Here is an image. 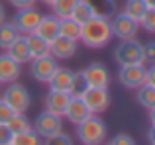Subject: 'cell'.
<instances>
[{"mask_svg": "<svg viewBox=\"0 0 155 145\" xmlns=\"http://www.w3.org/2000/svg\"><path fill=\"white\" fill-rule=\"evenodd\" d=\"M114 39L110 18L104 16H92L88 22L83 24L81 27V41L88 49H102Z\"/></svg>", "mask_w": 155, "mask_h": 145, "instance_id": "cell-1", "label": "cell"}, {"mask_svg": "<svg viewBox=\"0 0 155 145\" xmlns=\"http://www.w3.org/2000/svg\"><path fill=\"white\" fill-rule=\"evenodd\" d=\"M77 139L84 145H100L108 137L106 122L100 118V114H91L87 120L77 124Z\"/></svg>", "mask_w": 155, "mask_h": 145, "instance_id": "cell-2", "label": "cell"}, {"mask_svg": "<svg viewBox=\"0 0 155 145\" xmlns=\"http://www.w3.org/2000/svg\"><path fill=\"white\" fill-rule=\"evenodd\" d=\"M112 59L118 63V67L143 63V43L137 41V37L120 41L112 51Z\"/></svg>", "mask_w": 155, "mask_h": 145, "instance_id": "cell-3", "label": "cell"}, {"mask_svg": "<svg viewBox=\"0 0 155 145\" xmlns=\"http://www.w3.org/2000/svg\"><path fill=\"white\" fill-rule=\"evenodd\" d=\"M110 26H112V35L118 41H126V39H136L137 31H140V22L130 18L124 10L116 12L110 18Z\"/></svg>", "mask_w": 155, "mask_h": 145, "instance_id": "cell-4", "label": "cell"}, {"mask_svg": "<svg viewBox=\"0 0 155 145\" xmlns=\"http://www.w3.org/2000/svg\"><path fill=\"white\" fill-rule=\"evenodd\" d=\"M0 98H2L14 112H28V108H30V104H31L30 90H28L24 84L16 82V80L14 82H8V86L4 88Z\"/></svg>", "mask_w": 155, "mask_h": 145, "instance_id": "cell-5", "label": "cell"}, {"mask_svg": "<svg viewBox=\"0 0 155 145\" xmlns=\"http://www.w3.org/2000/svg\"><path fill=\"white\" fill-rule=\"evenodd\" d=\"M31 127L39 134L41 139H49L51 135L63 131V116H57L53 112L43 110L35 116V120L31 122Z\"/></svg>", "mask_w": 155, "mask_h": 145, "instance_id": "cell-6", "label": "cell"}, {"mask_svg": "<svg viewBox=\"0 0 155 145\" xmlns=\"http://www.w3.org/2000/svg\"><path fill=\"white\" fill-rule=\"evenodd\" d=\"M118 82L126 88L137 90L147 82V67L145 63H137V65H126L118 69Z\"/></svg>", "mask_w": 155, "mask_h": 145, "instance_id": "cell-7", "label": "cell"}, {"mask_svg": "<svg viewBox=\"0 0 155 145\" xmlns=\"http://www.w3.org/2000/svg\"><path fill=\"white\" fill-rule=\"evenodd\" d=\"M81 98L84 100V104L88 106V110L92 114H102L108 110L110 106V92L108 88H96V86H87L83 92H79Z\"/></svg>", "mask_w": 155, "mask_h": 145, "instance_id": "cell-8", "label": "cell"}, {"mask_svg": "<svg viewBox=\"0 0 155 145\" xmlns=\"http://www.w3.org/2000/svg\"><path fill=\"white\" fill-rule=\"evenodd\" d=\"M41 16H43V14H41V12H39L35 6L18 8V12L14 14L12 24H14V27H16V30H18L22 35H28V34H31V31H35V27H38Z\"/></svg>", "mask_w": 155, "mask_h": 145, "instance_id": "cell-9", "label": "cell"}, {"mask_svg": "<svg viewBox=\"0 0 155 145\" xmlns=\"http://www.w3.org/2000/svg\"><path fill=\"white\" fill-rule=\"evenodd\" d=\"M81 76H83L87 86H96V88H108L110 86V71L98 61L88 63L81 71Z\"/></svg>", "mask_w": 155, "mask_h": 145, "instance_id": "cell-10", "label": "cell"}, {"mask_svg": "<svg viewBox=\"0 0 155 145\" xmlns=\"http://www.w3.org/2000/svg\"><path fill=\"white\" fill-rule=\"evenodd\" d=\"M51 90H59V92H75V71H71L69 67H59L53 71L51 79L47 80Z\"/></svg>", "mask_w": 155, "mask_h": 145, "instance_id": "cell-11", "label": "cell"}, {"mask_svg": "<svg viewBox=\"0 0 155 145\" xmlns=\"http://www.w3.org/2000/svg\"><path fill=\"white\" fill-rule=\"evenodd\" d=\"M55 69H57V59L51 57V55L35 57L30 61V72L38 82H47Z\"/></svg>", "mask_w": 155, "mask_h": 145, "instance_id": "cell-12", "label": "cell"}, {"mask_svg": "<svg viewBox=\"0 0 155 145\" xmlns=\"http://www.w3.org/2000/svg\"><path fill=\"white\" fill-rule=\"evenodd\" d=\"M49 55L57 61H67L77 55V41L69 39L65 35H57L53 41H49Z\"/></svg>", "mask_w": 155, "mask_h": 145, "instance_id": "cell-13", "label": "cell"}, {"mask_svg": "<svg viewBox=\"0 0 155 145\" xmlns=\"http://www.w3.org/2000/svg\"><path fill=\"white\" fill-rule=\"evenodd\" d=\"M22 75V63H18L8 51L0 53V84H8L20 79Z\"/></svg>", "mask_w": 155, "mask_h": 145, "instance_id": "cell-14", "label": "cell"}, {"mask_svg": "<svg viewBox=\"0 0 155 145\" xmlns=\"http://www.w3.org/2000/svg\"><path fill=\"white\" fill-rule=\"evenodd\" d=\"M91 114L92 112L88 110V106L84 104V100L81 98V94H71L69 104H67V108H65L63 118H67L73 126H77V124H81L83 120H87Z\"/></svg>", "mask_w": 155, "mask_h": 145, "instance_id": "cell-15", "label": "cell"}, {"mask_svg": "<svg viewBox=\"0 0 155 145\" xmlns=\"http://www.w3.org/2000/svg\"><path fill=\"white\" fill-rule=\"evenodd\" d=\"M69 98H71L69 92H59V90H51L49 88V92H47L45 98H43V106H45L47 112L63 116L65 108H67V104H69Z\"/></svg>", "mask_w": 155, "mask_h": 145, "instance_id": "cell-16", "label": "cell"}, {"mask_svg": "<svg viewBox=\"0 0 155 145\" xmlns=\"http://www.w3.org/2000/svg\"><path fill=\"white\" fill-rule=\"evenodd\" d=\"M35 34L41 35L47 41H53V39L59 35V18L57 16H41L38 27H35Z\"/></svg>", "mask_w": 155, "mask_h": 145, "instance_id": "cell-17", "label": "cell"}, {"mask_svg": "<svg viewBox=\"0 0 155 145\" xmlns=\"http://www.w3.org/2000/svg\"><path fill=\"white\" fill-rule=\"evenodd\" d=\"M6 51H8V53H10L18 63H22V65H24V63H30V61H31L30 47H28V43H26V35H22V34H20L18 37L12 41V45L8 47Z\"/></svg>", "mask_w": 155, "mask_h": 145, "instance_id": "cell-18", "label": "cell"}, {"mask_svg": "<svg viewBox=\"0 0 155 145\" xmlns=\"http://www.w3.org/2000/svg\"><path fill=\"white\" fill-rule=\"evenodd\" d=\"M26 43H28V47H30L31 59L43 57V55H49V41H47V39H43L41 35H38L35 31H31V34L26 35Z\"/></svg>", "mask_w": 155, "mask_h": 145, "instance_id": "cell-19", "label": "cell"}, {"mask_svg": "<svg viewBox=\"0 0 155 145\" xmlns=\"http://www.w3.org/2000/svg\"><path fill=\"white\" fill-rule=\"evenodd\" d=\"M81 24L73 18H63L59 20V35H65L69 39H75V41H81Z\"/></svg>", "mask_w": 155, "mask_h": 145, "instance_id": "cell-20", "label": "cell"}, {"mask_svg": "<svg viewBox=\"0 0 155 145\" xmlns=\"http://www.w3.org/2000/svg\"><path fill=\"white\" fill-rule=\"evenodd\" d=\"M43 143V139L39 137V134L30 127V130H24L20 134H12V139H10V145H39Z\"/></svg>", "mask_w": 155, "mask_h": 145, "instance_id": "cell-21", "label": "cell"}, {"mask_svg": "<svg viewBox=\"0 0 155 145\" xmlns=\"http://www.w3.org/2000/svg\"><path fill=\"white\" fill-rule=\"evenodd\" d=\"M88 4L94 10V16H104V18H112L118 12L116 0H88Z\"/></svg>", "mask_w": 155, "mask_h": 145, "instance_id": "cell-22", "label": "cell"}, {"mask_svg": "<svg viewBox=\"0 0 155 145\" xmlns=\"http://www.w3.org/2000/svg\"><path fill=\"white\" fill-rule=\"evenodd\" d=\"M92 16H94V10H92V6L88 4V0H79V2L75 4V8H73V12H71V18L77 20L81 26H83L84 22H88Z\"/></svg>", "mask_w": 155, "mask_h": 145, "instance_id": "cell-23", "label": "cell"}, {"mask_svg": "<svg viewBox=\"0 0 155 145\" xmlns=\"http://www.w3.org/2000/svg\"><path fill=\"white\" fill-rule=\"evenodd\" d=\"M18 35H20V31L14 27V24H12V22L10 24H8V22H2V24H0V49L6 51Z\"/></svg>", "mask_w": 155, "mask_h": 145, "instance_id": "cell-24", "label": "cell"}, {"mask_svg": "<svg viewBox=\"0 0 155 145\" xmlns=\"http://www.w3.org/2000/svg\"><path fill=\"white\" fill-rule=\"evenodd\" d=\"M137 102H140V106L145 108V110L155 108V86L145 82L143 86L137 88Z\"/></svg>", "mask_w": 155, "mask_h": 145, "instance_id": "cell-25", "label": "cell"}, {"mask_svg": "<svg viewBox=\"0 0 155 145\" xmlns=\"http://www.w3.org/2000/svg\"><path fill=\"white\" fill-rule=\"evenodd\" d=\"M6 126L10 127L12 134H20V131H24V130H30L31 122L28 120L26 112H14V116L6 122Z\"/></svg>", "mask_w": 155, "mask_h": 145, "instance_id": "cell-26", "label": "cell"}, {"mask_svg": "<svg viewBox=\"0 0 155 145\" xmlns=\"http://www.w3.org/2000/svg\"><path fill=\"white\" fill-rule=\"evenodd\" d=\"M79 0H55L51 4V10H53V16H57L59 20L63 18H71V12L75 8V4Z\"/></svg>", "mask_w": 155, "mask_h": 145, "instance_id": "cell-27", "label": "cell"}, {"mask_svg": "<svg viewBox=\"0 0 155 145\" xmlns=\"http://www.w3.org/2000/svg\"><path fill=\"white\" fill-rule=\"evenodd\" d=\"M145 10H147V4H145L143 0H126V4H124V12L130 18L137 20V22L141 20V16H143Z\"/></svg>", "mask_w": 155, "mask_h": 145, "instance_id": "cell-28", "label": "cell"}, {"mask_svg": "<svg viewBox=\"0 0 155 145\" xmlns=\"http://www.w3.org/2000/svg\"><path fill=\"white\" fill-rule=\"evenodd\" d=\"M140 27H143L147 34H155V8H147L140 20Z\"/></svg>", "mask_w": 155, "mask_h": 145, "instance_id": "cell-29", "label": "cell"}, {"mask_svg": "<svg viewBox=\"0 0 155 145\" xmlns=\"http://www.w3.org/2000/svg\"><path fill=\"white\" fill-rule=\"evenodd\" d=\"M47 145H71L73 143V139H71V135H67V134H63V131H59V134H55V135H51L49 139H43Z\"/></svg>", "mask_w": 155, "mask_h": 145, "instance_id": "cell-30", "label": "cell"}, {"mask_svg": "<svg viewBox=\"0 0 155 145\" xmlns=\"http://www.w3.org/2000/svg\"><path fill=\"white\" fill-rule=\"evenodd\" d=\"M108 143L110 145H136V139L130 134H118V135H114Z\"/></svg>", "mask_w": 155, "mask_h": 145, "instance_id": "cell-31", "label": "cell"}, {"mask_svg": "<svg viewBox=\"0 0 155 145\" xmlns=\"http://www.w3.org/2000/svg\"><path fill=\"white\" fill-rule=\"evenodd\" d=\"M143 63H149V65L155 63V41L143 43Z\"/></svg>", "mask_w": 155, "mask_h": 145, "instance_id": "cell-32", "label": "cell"}, {"mask_svg": "<svg viewBox=\"0 0 155 145\" xmlns=\"http://www.w3.org/2000/svg\"><path fill=\"white\" fill-rule=\"evenodd\" d=\"M12 116H14V110H12V108L0 98V124H6Z\"/></svg>", "mask_w": 155, "mask_h": 145, "instance_id": "cell-33", "label": "cell"}, {"mask_svg": "<svg viewBox=\"0 0 155 145\" xmlns=\"http://www.w3.org/2000/svg\"><path fill=\"white\" fill-rule=\"evenodd\" d=\"M12 139V131L6 124H0V145H10Z\"/></svg>", "mask_w": 155, "mask_h": 145, "instance_id": "cell-34", "label": "cell"}, {"mask_svg": "<svg viewBox=\"0 0 155 145\" xmlns=\"http://www.w3.org/2000/svg\"><path fill=\"white\" fill-rule=\"evenodd\" d=\"M8 2L12 4V6L18 10V8H28V6H35V2L38 0H8Z\"/></svg>", "mask_w": 155, "mask_h": 145, "instance_id": "cell-35", "label": "cell"}, {"mask_svg": "<svg viewBox=\"0 0 155 145\" xmlns=\"http://www.w3.org/2000/svg\"><path fill=\"white\" fill-rule=\"evenodd\" d=\"M147 84L155 86V63L149 65V69H147Z\"/></svg>", "mask_w": 155, "mask_h": 145, "instance_id": "cell-36", "label": "cell"}, {"mask_svg": "<svg viewBox=\"0 0 155 145\" xmlns=\"http://www.w3.org/2000/svg\"><path fill=\"white\" fill-rule=\"evenodd\" d=\"M147 141L151 143V145H155V126H151L147 130Z\"/></svg>", "mask_w": 155, "mask_h": 145, "instance_id": "cell-37", "label": "cell"}, {"mask_svg": "<svg viewBox=\"0 0 155 145\" xmlns=\"http://www.w3.org/2000/svg\"><path fill=\"white\" fill-rule=\"evenodd\" d=\"M147 112H149V124L155 126V108H151V110H147Z\"/></svg>", "mask_w": 155, "mask_h": 145, "instance_id": "cell-38", "label": "cell"}, {"mask_svg": "<svg viewBox=\"0 0 155 145\" xmlns=\"http://www.w3.org/2000/svg\"><path fill=\"white\" fill-rule=\"evenodd\" d=\"M2 22H6V10H4V6L0 4V24Z\"/></svg>", "mask_w": 155, "mask_h": 145, "instance_id": "cell-39", "label": "cell"}, {"mask_svg": "<svg viewBox=\"0 0 155 145\" xmlns=\"http://www.w3.org/2000/svg\"><path fill=\"white\" fill-rule=\"evenodd\" d=\"M145 4H147V8H155V0H143Z\"/></svg>", "mask_w": 155, "mask_h": 145, "instance_id": "cell-40", "label": "cell"}, {"mask_svg": "<svg viewBox=\"0 0 155 145\" xmlns=\"http://www.w3.org/2000/svg\"><path fill=\"white\" fill-rule=\"evenodd\" d=\"M38 2H43V4H45V6H51V4L55 2V0H38Z\"/></svg>", "mask_w": 155, "mask_h": 145, "instance_id": "cell-41", "label": "cell"}]
</instances>
